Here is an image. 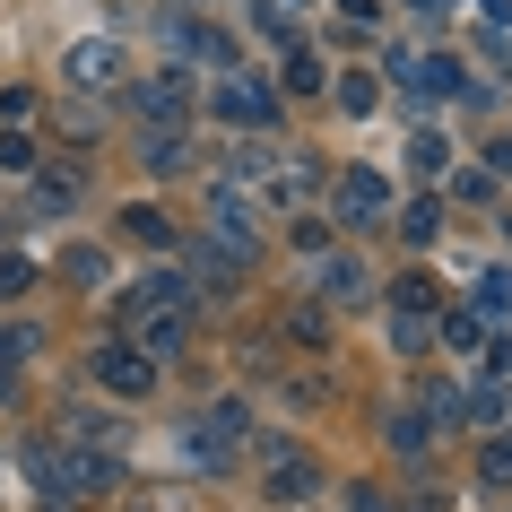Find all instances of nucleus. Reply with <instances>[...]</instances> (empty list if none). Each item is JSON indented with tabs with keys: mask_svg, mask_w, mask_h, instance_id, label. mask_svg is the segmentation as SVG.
Here are the masks:
<instances>
[{
	"mask_svg": "<svg viewBox=\"0 0 512 512\" xmlns=\"http://www.w3.org/2000/svg\"><path fill=\"white\" fill-rule=\"evenodd\" d=\"M209 426H217V443H243V434H252V408H243V400H217Z\"/></svg>",
	"mask_w": 512,
	"mask_h": 512,
	"instance_id": "nucleus-19",
	"label": "nucleus"
},
{
	"mask_svg": "<svg viewBox=\"0 0 512 512\" xmlns=\"http://www.w3.org/2000/svg\"><path fill=\"white\" fill-rule=\"evenodd\" d=\"M139 157L157 165V174H174V165H183V131H148V148H139Z\"/></svg>",
	"mask_w": 512,
	"mask_h": 512,
	"instance_id": "nucleus-22",
	"label": "nucleus"
},
{
	"mask_svg": "<svg viewBox=\"0 0 512 512\" xmlns=\"http://www.w3.org/2000/svg\"><path fill=\"white\" fill-rule=\"evenodd\" d=\"M79 174H70V165H61V174H35V209H44V217H70V209H79Z\"/></svg>",
	"mask_w": 512,
	"mask_h": 512,
	"instance_id": "nucleus-13",
	"label": "nucleus"
},
{
	"mask_svg": "<svg viewBox=\"0 0 512 512\" xmlns=\"http://www.w3.org/2000/svg\"><path fill=\"white\" fill-rule=\"evenodd\" d=\"M113 478H122V460H113V452H79V443H53V452H35L44 512H79L87 495H105Z\"/></svg>",
	"mask_w": 512,
	"mask_h": 512,
	"instance_id": "nucleus-1",
	"label": "nucleus"
},
{
	"mask_svg": "<svg viewBox=\"0 0 512 512\" xmlns=\"http://www.w3.org/2000/svg\"><path fill=\"white\" fill-rule=\"evenodd\" d=\"M148 322H191V287H183L174 270H148V278L122 287V339L148 330Z\"/></svg>",
	"mask_w": 512,
	"mask_h": 512,
	"instance_id": "nucleus-2",
	"label": "nucleus"
},
{
	"mask_svg": "<svg viewBox=\"0 0 512 512\" xmlns=\"http://www.w3.org/2000/svg\"><path fill=\"white\" fill-rule=\"evenodd\" d=\"M287 330H296V348H322V339H330V322H322V304H304V313H296V322H287Z\"/></svg>",
	"mask_w": 512,
	"mask_h": 512,
	"instance_id": "nucleus-25",
	"label": "nucleus"
},
{
	"mask_svg": "<svg viewBox=\"0 0 512 512\" xmlns=\"http://www.w3.org/2000/svg\"><path fill=\"white\" fill-rule=\"evenodd\" d=\"M287 87H296V96H313V87H322V61H313V53H287Z\"/></svg>",
	"mask_w": 512,
	"mask_h": 512,
	"instance_id": "nucleus-26",
	"label": "nucleus"
},
{
	"mask_svg": "<svg viewBox=\"0 0 512 512\" xmlns=\"http://www.w3.org/2000/svg\"><path fill=\"white\" fill-rule=\"evenodd\" d=\"M408 157H417V165L434 174V165H443V131H417V139H408Z\"/></svg>",
	"mask_w": 512,
	"mask_h": 512,
	"instance_id": "nucleus-29",
	"label": "nucleus"
},
{
	"mask_svg": "<svg viewBox=\"0 0 512 512\" xmlns=\"http://www.w3.org/2000/svg\"><path fill=\"white\" fill-rule=\"evenodd\" d=\"M382 443H391V452H426V417H408V408H391V426H382Z\"/></svg>",
	"mask_w": 512,
	"mask_h": 512,
	"instance_id": "nucleus-15",
	"label": "nucleus"
},
{
	"mask_svg": "<svg viewBox=\"0 0 512 512\" xmlns=\"http://www.w3.org/2000/svg\"><path fill=\"white\" fill-rule=\"evenodd\" d=\"M339 217H348V226H382V217H391V183L365 174V165H348V174H339Z\"/></svg>",
	"mask_w": 512,
	"mask_h": 512,
	"instance_id": "nucleus-6",
	"label": "nucleus"
},
{
	"mask_svg": "<svg viewBox=\"0 0 512 512\" xmlns=\"http://www.w3.org/2000/svg\"><path fill=\"white\" fill-rule=\"evenodd\" d=\"M191 278H209V296H235V278H243V252H226L217 235H191Z\"/></svg>",
	"mask_w": 512,
	"mask_h": 512,
	"instance_id": "nucleus-8",
	"label": "nucleus"
},
{
	"mask_svg": "<svg viewBox=\"0 0 512 512\" xmlns=\"http://www.w3.org/2000/svg\"><path fill=\"white\" fill-rule=\"evenodd\" d=\"M391 304H408V313H426V304H434V278H426V270L391 278Z\"/></svg>",
	"mask_w": 512,
	"mask_h": 512,
	"instance_id": "nucleus-23",
	"label": "nucleus"
},
{
	"mask_svg": "<svg viewBox=\"0 0 512 512\" xmlns=\"http://www.w3.org/2000/svg\"><path fill=\"white\" fill-rule=\"evenodd\" d=\"M339 105H348V113H374V79H365V70H348V79H339Z\"/></svg>",
	"mask_w": 512,
	"mask_h": 512,
	"instance_id": "nucleus-27",
	"label": "nucleus"
},
{
	"mask_svg": "<svg viewBox=\"0 0 512 512\" xmlns=\"http://www.w3.org/2000/svg\"><path fill=\"white\" fill-rule=\"evenodd\" d=\"M122 226H131V243H148V252H174V217H165L157 200H139V209H122Z\"/></svg>",
	"mask_w": 512,
	"mask_h": 512,
	"instance_id": "nucleus-12",
	"label": "nucleus"
},
{
	"mask_svg": "<svg viewBox=\"0 0 512 512\" xmlns=\"http://www.w3.org/2000/svg\"><path fill=\"white\" fill-rule=\"evenodd\" d=\"M27 287H35V261L27 252H0V304H18Z\"/></svg>",
	"mask_w": 512,
	"mask_h": 512,
	"instance_id": "nucleus-18",
	"label": "nucleus"
},
{
	"mask_svg": "<svg viewBox=\"0 0 512 512\" xmlns=\"http://www.w3.org/2000/svg\"><path fill=\"white\" fill-rule=\"evenodd\" d=\"M478 486H495V495L512 486V443H486L478 452Z\"/></svg>",
	"mask_w": 512,
	"mask_h": 512,
	"instance_id": "nucleus-20",
	"label": "nucleus"
},
{
	"mask_svg": "<svg viewBox=\"0 0 512 512\" xmlns=\"http://www.w3.org/2000/svg\"><path fill=\"white\" fill-rule=\"evenodd\" d=\"M61 70H70V87L105 96V87H113V70H122V53H113V44H70V61H61Z\"/></svg>",
	"mask_w": 512,
	"mask_h": 512,
	"instance_id": "nucleus-9",
	"label": "nucleus"
},
{
	"mask_svg": "<svg viewBox=\"0 0 512 512\" xmlns=\"http://www.w3.org/2000/svg\"><path fill=\"white\" fill-rule=\"evenodd\" d=\"M261 469H270V478H261L270 504H313V495H322V469L304 452H287V443H261Z\"/></svg>",
	"mask_w": 512,
	"mask_h": 512,
	"instance_id": "nucleus-3",
	"label": "nucleus"
},
{
	"mask_svg": "<svg viewBox=\"0 0 512 512\" xmlns=\"http://www.w3.org/2000/svg\"><path fill=\"white\" fill-rule=\"evenodd\" d=\"M35 348H44V330H35V322H9V330H0V382L18 374V365H27Z\"/></svg>",
	"mask_w": 512,
	"mask_h": 512,
	"instance_id": "nucleus-14",
	"label": "nucleus"
},
{
	"mask_svg": "<svg viewBox=\"0 0 512 512\" xmlns=\"http://www.w3.org/2000/svg\"><path fill=\"white\" fill-rule=\"evenodd\" d=\"M443 339H452V348L469 356V365L486 356V322H478V313H452V322H443Z\"/></svg>",
	"mask_w": 512,
	"mask_h": 512,
	"instance_id": "nucleus-17",
	"label": "nucleus"
},
{
	"mask_svg": "<svg viewBox=\"0 0 512 512\" xmlns=\"http://www.w3.org/2000/svg\"><path fill=\"white\" fill-rule=\"evenodd\" d=\"M96 382H105L113 400H148V391H157V365H148L131 339H105V348H96Z\"/></svg>",
	"mask_w": 512,
	"mask_h": 512,
	"instance_id": "nucleus-4",
	"label": "nucleus"
},
{
	"mask_svg": "<svg viewBox=\"0 0 512 512\" xmlns=\"http://www.w3.org/2000/svg\"><path fill=\"white\" fill-rule=\"evenodd\" d=\"M217 113H226V122H270L278 96H270L261 79H226V87H217Z\"/></svg>",
	"mask_w": 512,
	"mask_h": 512,
	"instance_id": "nucleus-10",
	"label": "nucleus"
},
{
	"mask_svg": "<svg viewBox=\"0 0 512 512\" xmlns=\"http://www.w3.org/2000/svg\"><path fill=\"white\" fill-rule=\"evenodd\" d=\"M426 348V322H417V313H391V356H417Z\"/></svg>",
	"mask_w": 512,
	"mask_h": 512,
	"instance_id": "nucleus-24",
	"label": "nucleus"
},
{
	"mask_svg": "<svg viewBox=\"0 0 512 512\" xmlns=\"http://www.w3.org/2000/svg\"><path fill=\"white\" fill-rule=\"evenodd\" d=\"M174 452H183L191 469H226V452H235V443H217V426H209V417H183V434H174Z\"/></svg>",
	"mask_w": 512,
	"mask_h": 512,
	"instance_id": "nucleus-11",
	"label": "nucleus"
},
{
	"mask_svg": "<svg viewBox=\"0 0 512 512\" xmlns=\"http://www.w3.org/2000/svg\"><path fill=\"white\" fill-rule=\"evenodd\" d=\"M0 174H35V139L27 131H0Z\"/></svg>",
	"mask_w": 512,
	"mask_h": 512,
	"instance_id": "nucleus-21",
	"label": "nucleus"
},
{
	"mask_svg": "<svg viewBox=\"0 0 512 512\" xmlns=\"http://www.w3.org/2000/svg\"><path fill=\"white\" fill-rule=\"evenodd\" d=\"M131 113H139V122H157V131H174V122L191 113V79H183V70H148V79L131 87Z\"/></svg>",
	"mask_w": 512,
	"mask_h": 512,
	"instance_id": "nucleus-5",
	"label": "nucleus"
},
{
	"mask_svg": "<svg viewBox=\"0 0 512 512\" xmlns=\"http://www.w3.org/2000/svg\"><path fill=\"white\" fill-rule=\"evenodd\" d=\"M400 235L408 243H434V235H443V209H434V200H408V209H400Z\"/></svg>",
	"mask_w": 512,
	"mask_h": 512,
	"instance_id": "nucleus-16",
	"label": "nucleus"
},
{
	"mask_svg": "<svg viewBox=\"0 0 512 512\" xmlns=\"http://www.w3.org/2000/svg\"><path fill=\"white\" fill-rule=\"evenodd\" d=\"M313 287H322V304H356V296H374V270H365L356 252H322Z\"/></svg>",
	"mask_w": 512,
	"mask_h": 512,
	"instance_id": "nucleus-7",
	"label": "nucleus"
},
{
	"mask_svg": "<svg viewBox=\"0 0 512 512\" xmlns=\"http://www.w3.org/2000/svg\"><path fill=\"white\" fill-rule=\"evenodd\" d=\"M61 270L79 278V287H105V252H70V261H61Z\"/></svg>",
	"mask_w": 512,
	"mask_h": 512,
	"instance_id": "nucleus-28",
	"label": "nucleus"
}]
</instances>
